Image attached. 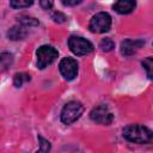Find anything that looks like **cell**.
I'll return each instance as SVG.
<instances>
[{"mask_svg": "<svg viewBox=\"0 0 153 153\" xmlns=\"http://www.w3.org/2000/svg\"><path fill=\"white\" fill-rule=\"evenodd\" d=\"M81 1L80 0H74V1H62V4L65 5V6H75V5H79Z\"/></svg>", "mask_w": 153, "mask_h": 153, "instance_id": "20", "label": "cell"}, {"mask_svg": "<svg viewBox=\"0 0 153 153\" xmlns=\"http://www.w3.org/2000/svg\"><path fill=\"white\" fill-rule=\"evenodd\" d=\"M142 66L146 71V74L147 76L153 80V57H146L143 61H142Z\"/></svg>", "mask_w": 153, "mask_h": 153, "instance_id": "12", "label": "cell"}, {"mask_svg": "<svg viewBox=\"0 0 153 153\" xmlns=\"http://www.w3.org/2000/svg\"><path fill=\"white\" fill-rule=\"evenodd\" d=\"M90 117L92 121L99 123V124H110L114 120L112 112L109 110V108L104 104L98 105L90 112Z\"/></svg>", "mask_w": 153, "mask_h": 153, "instance_id": "6", "label": "cell"}, {"mask_svg": "<svg viewBox=\"0 0 153 153\" xmlns=\"http://www.w3.org/2000/svg\"><path fill=\"white\" fill-rule=\"evenodd\" d=\"M145 44L141 39H124L121 43V54L124 56H130L135 54Z\"/></svg>", "mask_w": 153, "mask_h": 153, "instance_id": "8", "label": "cell"}, {"mask_svg": "<svg viewBox=\"0 0 153 153\" xmlns=\"http://www.w3.org/2000/svg\"><path fill=\"white\" fill-rule=\"evenodd\" d=\"M60 72L66 80H73L78 74V62L72 57H65L59 65Z\"/></svg>", "mask_w": 153, "mask_h": 153, "instance_id": "7", "label": "cell"}, {"mask_svg": "<svg viewBox=\"0 0 153 153\" xmlns=\"http://www.w3.org/2000/svg\"><path fill=\"white\" fill-rule=\"evenodd\" d=\"M38 141H39V149L36 153H49L50 152V142L41 135H38Z\"/></svg>", "mask_w": 153, "mask_h": 153, "instance_id": "15", "label": "cell"}, {"mask_svg": "<svg viewBox=\"0 0 153 153\" xmlns=\"http://www.w3.org/2000/svg\"><path fill=\"white\" fill-rule=\"evenodd\" d=\"M99 48L102 49V51H110V50H112L114 48H115V43H114V41L111 39V38H109V37H106V38H103L102 41H100V43H99Z\"/></svg>", "mask_w": 153, "mask_h": 153, "instance_id": "13", "label": "cell"}, {"mask_svg": "<svg viewBox=\"0 0 153 153\" xmlns=\"http://www.w3.org/2000/svg\"><path fill=\"white\" fill-rule=\"evenodd\" d=\"M33 4V1H27V0H12L10 1V6L13 8H24V7H29Z\"/></svg>", "mask_w": 153, "mask_h": 153, "instance_id": "17", "label": "cell"}, {"mask_svg": "<svg viewBox=\"0 0 153 153\" xmlns=\"http://www.w3.org/2000/svg\"><path fill=\"white\" fill-rule=\"evenodd\" d=\"M37 66L39 69H44L49 65H51L56 57L59 56L57 50L51 45H42L38 48L37 53Z\"/></svg>", "mask_w": 153, "mask_h": 153, "instance_id": "5", "label": "cell"}, {"mask_svg": "<svg viewBox=\"0 0 153 153\" xmlns=\"http://www.w3.org/2000/svg\"><path fill=\"white\" fill-rule=\"evenodd\" d=\"M0 60H1V67L4 69H7L12 65V62H13V56L10 53H2Z\"/></svg>", "mask_w": 153, "mask_h": 153, "instance_id": "16", "label": "cell"}, {"mask_svg": "<svg viewBox=\"0 0 153 153\" xmlns=\"http://www.w3.org/2000/svg\"><path fill=\"white\" fill-rule=\"evenodd\" d=\"M29 80H30V75L24 73H17L13 78V84L16 87H20L25 81H29Z\"/></svg>", "mask_w": 153, "mask_h": 153, "instance_id": "14", "label": "cell"}, {"mask_svg": "<svg viewBox=\"0 0 153 153\" xmlns=\"http://www.w3.org/2000/svg\"><path fill=\"white\" fill-rule=\"evenodd\" d=\"M39 5H41L44 10H50V8L53 7L54 2H53V1H39Z\"/></svg>", "mask_w": 153, "mask_h": 153, "instance_id": "19", "label": "cell"}, {"mask_svg": "<svg viewBox=\"0 0 153 153\" xmlns=\"http://www.w3.org/2000/svg\"><path fill=\"white\" fill-rule=\"evenodd\" d=\"M82 112H84V105L80 102L76 100L68 102L61 111V121L65 124H72L82 115Z\"/></svg>", "mask_w": 153, "mask_h": 153, "instance_id": "2", "label": "cell"}, {"mask_svg": "<svg viewBox=\"0 0 153 153\" xmlns=\"http://www.w3.org/2000/svg\"><path fill=\"white\" fill-rule=\"evenodd\" d=\"M111 26V17L109 16V13L106 12H99L96 13L88 24V29L92 32L96 33H103L110 30Z\"/></svg>", "mask_w": 153, "mask_h": 153, "instance_id": "4", "label": "cell"}, {"mask_svg": "<svg viewBox=\"0 0 153 153\" xmlns=\"http://www.w3.org/2000/svg\"><path fill=\"white\" fill-rule=\"evenodd\" d=\"M123 137L134 143H151L153 131L141 124H129L123 129Z\"/></svg>", "mask_w": 153, "mask_h": 153, "instance_id": "1", "label": "cell"}, {"mask_svg": "<svg viewBox=\"0 0 153 153\" xmlns=\"http://www.w3.org/2000/svg\"><path fill=\"white\" fill-rule=\"evenodd\" d=\"M26 35H27V31H26L25 26H23V25H14V26H12V27L7 31V36H8V38L12 39V41L23 39Z\"/></svg>", "mask_w": 153, "mask_h": 153, "instance_id": "10", "label": "cell"}, {"mask_svg": "<svg viewBox=\"0 0 153 153\" xmlns=\"http://www.w3.org/2000/svg\"><path fill=\"white\" fill-rule=\"evenodd\" d=\"M51 18H53L54 22H56V23H63V22L66 20V16H65L63 13H61V12H57V11L51 14Z\"/></svg>", "mask_w": 153, "mask_h": 153, "instance_id": "18", "label": "cell"}, {"mask_svg": "<svg viewBox=\"0 0 153 153\" xmlns=\"http://www.w3.org/2000/svg\"><path fill=\"white\" fill-rule=\"evenodd\" d=\"M68 47L76 56H84L93 51V44L80 36H71L68 38Z\"/></svg>", "mask_w": 153, "mask_h": 153, "instance_id": "3", "label": "cell"}, {"mask_svg": "<svg viewBox=\"0 0 153 153\" xmlns=\"http://www.w3.org/2000/svg\"><path fill=\"white\" fill-rule=\"evenodd\" d=\"M18 22L20 25L27 27V26H37L38 25V20L36 18L29 17V16H20L18 17Z\"/></svg>", "mask_w": 153, "mask_h": 153, "instance_id": "11", "label": "cell"}, {"mask_svg": "<svg viewBox=\"0 0 153 153\" xmlns=\"http://www.w3.org/2000/svg\"><path fill=\"white\" fill-rule=\"evenodd\" d=\"M135 6H136L135 1H131V0H120V1L114 4V10L117 13H120V14H128V13L133 12Z\"/></svg>", "mask_w": 153, "mask_h": 153, "instance_id": "9", "label": "cell"}]
</instances>
